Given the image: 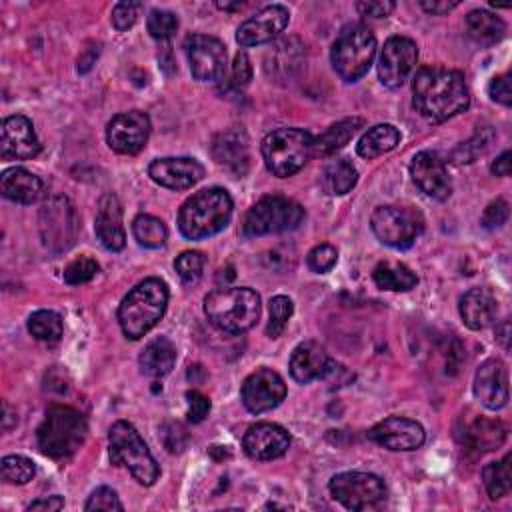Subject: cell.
<instances>
[{
	"instance_id": "c3c4849f",
	"label": "cell",
	"mask_w": 512,
	"mask_h": 512,
	"mask_svg": "<svg viewBox=\"0 0 512 512\" xmlns=\"http://www.w3.org/2000/svg\"><path fill=\"white\" fill-rule=\"evenodd\" d=\"M508 214H510L508 202L502 200V198H498V200H494V202H490V204L486 206V210H484V214H482V218H480V224H482L486 230H496V228H500V226L508 220Z\"/></svg>"
},
{
	"instance_id": "f6af8a7d",
	"label": "cell",
	"mask_w": 512,
	"mask_h": 512,
	"mask_svg": "<svg viewBox=\"0 0 512 512\" xmlns=\"http://www.w3.org/2000/svg\"><path fill=\"white\" fill-rule=\"evenodd\" d=\"M308 268L316 274L330 272L338 262V250L332 244H318L308 252Z\"/></svg>"
},
{
	"instance_id": "e0dca14e",
	"label": "cell",
	"mask_w": 512,
	"mask_h": 512,
	"mask_svg": "<svg viewBox=\"0 0 512 512\" xmlns=\"http://www.w3.org/2000/svg\"><path fill=\"white\" fill-rule=\"evenodd\" d=\"M368 438L392 452H412L424 444L426 432L422 424L412 418L388 416L370 428Z\"/></svg>"
},
{
	"instance_id": "e575fe53",
	"label": "cell",
	"mask_w": 512,
	"mask_h": 512,
	"mask_svg": "<svg viewBox=\"0 0 512 512\" xmlns=\"http://www.w3.org/2000/svg\"><path fill=\"white\" fill-rule=\"evenodd\" d=\"M322 188L332 194V196H342L346 192H350L356 186L358 180V172L354 168V164L346 158H336L330 160L324 170H322Z\"/></svg>"
},
{
	"instance_id": "816d5d0a",
	"label": "cell",
	"mask_w": 512,
	"mask_h": 512,
	"mask_svg": "<svg viewBox=\"0 0 512 512\" xmlns=\"http://www.w3.org/2000/svg\"><path fill=\"white\" fill-rule=\"evenodd\" d=\"M250 80H252L250 58L246 52H236L234 64H232V82L236 88H244V86H248Z\"/></svg>"
},
{
	"instance_id": "8992f818",
	"label": "cell",
	"mask_w": 512,
	"mask_h": 512,
	"mask_svg": "<svg viewBox=\"0 0 512 512\" xmlns=\"http://www.w3.org/2000/svg\"><path fill=\"white\" fill-rule=\"evenodd\" d=\"M314 148V138L302 128H278L264 136L260 152L266 168L280 178L292 176L306 166Z\"/></svg>"
},
{
	"instance_id": "3957f363",
	"label": "cell",
	"mask_w": 512,
	"mask_h": 512,
	"mask_svg": "<svg viewBox=\"0 0 512 512\" xmlns=\"http://www.w3.org/2000/svg\"><path fill=\"white\" fill-rule=\"evenodd\" d=\"M168 306V288L160 278H146L136 284L118 306V322L126 338L146 336L164 316Z\"/></svg>"
},
{
	"instance_id": "f907efd6",
	"label": "cell",
	"mask_w": 512,
	"mask_h": 512,
	"mask_svg": "<svg viewBox=\"0 0 512 512\" xmlns=\"http://www.w3.org/2000/svg\"><path fill=\"white\" fill-rule=\"evenodd\" d=\"M488 94L494 102L502 104V106H510L512 104V84H510V74H500L494 76L488 84Z\"/></svg>"
},
{
	"instance_id": "f546056e",
	"label": "cell",
	"mask_w": 512,
	"mask_h": 512,
	"mask_svg": "<svg viewBox=\"0 0 512 512\" xmlns=\"http://www.w3.org/2000/svg\"><path fill=\"white\" fill-rule=\"evenodd\" d=\"M138 362H140V368L144 374L162 378V376L170 374L174 368L176 348L166 336H158L144 346Z\"/></svg>"
},
{
	"instance_id": "ac0fdd59",
	"label": "cell",
	"mask_w": 512,
	"mask_h": 512,
	"mask_svg": "<svg viewBox=\"0 0 512 512\" xmlns=\"http://www.w3.org/2000/svg\"><path fill=\"white\" fill-rule=\"evenodd\" d=\"M288 20H290V12L286 6L282 4L264 6L238 26L236 40L244 48L272 42L286 28Z\"/></svg>"
},
{
	"instance_id": "7dc6e473",
	"label": "cell",
	"mask_w": 512,
	"mask_h": 512,
	"mask_svg": "<svg viewBox=\"0 0 512 512\" xmlns=\"http://www.w3.org/2000/svg\"><path fill=\"white\" fill-rule=\"evenodd\" d=\"M142 4L140 2H118L112 8V24L118 32H124L128 28L134 26V22L138 20V12H140Z\"/></svg>"
},
{
	"instance_id": "7bdbcfd3",
	"label": "cell",
	"mask_w": 512,
	"mask_h": 512,
	"mask_svg": "<svg viewBox=\"0 0 512 512\" xmlns=\"http://www.w3.org/2000/svg\"><path fill=\"white\" fill-rule=\"evenodd\" d=\"M146 28L152 38L168 40L178 30V18L168 10H152L146 18Z\"/></svg>"
},
{
	"instance_id": "484cf974",
	"label": "cell",
	"mask_w": 512,
	"mask_h": 512,
	"mask_svg": "<svg viewBox=\"0 0 512 512\" xmlns=\"http://www.w3.org/2000/svg\"><path fill=\"white\" fill-rule=\"evenodd\" d=\"M332 362L326 354V350L312 340H306L302 344H298L290 356V374L296 382L300 384H308L316 378H324L330 370Z\"/></svg>"
},
{
	"instance_id": "9f6ffc18",
	"label": "cell",
	"mask_w": 512,
	"mask_h": 512,
	"mask_svg": "<svg viewBox=\"0 0 512 512\" xmlns=\"http://www.w3.org/2000/svg\"><path fill=\"white\" fill-rule=\"evenodd\" d=\"M490 170H492V174H496V176H502V178L510 176V150L502 152V154H500V156H498V158L492 162Z\"/></svg>"
},
{
	"instance_id": "d4e9b609",
	"label": "cell",
	"mask_w": 512,
	"mask_h": 512,
	"mask_svg": "<svg viewBox=\"0 0 512 512\" xmlns=\"http://www.w3.org/2000/svg\"><path fill=\"white\" fill-rule=\"evenodd\" d=\"M212 156L220 166L232 170L234 174H244L250 160L246 132L238 126L220 132L212 142Z\"/></svg>"
},
{
	"instance_id": "f5cc1de1",
	"label": "cell",
	"mask_w": 512,
	"mask_h": 512,
	"mask_svg": "<svg viewBox=\"0 0 512 512\" xmlns=\"http://www.w3.org/2000/svg\"><path fill=\"white\" fill-rule=\"evenodd\" d=\"M394 2L390 0H372V2H356V10L362 16L370 18H386L394 10Z\"/></svg>"
},
{
	"instance_id": "f35d334b",
	"label": "cell",
	"mask_w": 512,
	"mask_h": 512,
	"mask_svg": "<svg viewBox=\"0 0 512 512\" xmlns=\"http://www.w3.org/2000/svg\"><path fill=\"white\" fill-rule=\"evenodd\" d=\"M28 332L40 342H58L62 336V318L52 310H36L28 318Z\"/></svg>"
},
{
	"instance_id": "9a60e30c",
	"label": "cell",
	"mask_w": 512,
	"mask_h": 512,
	"mask_svg": "<svg viewBox=\"0 0 512 512\" xmlns=\"http://www.w3.org/2000/svg\"><path fill=\"white\" fill-rule=\"evenodd\" d=\"M150 118L140 110L120 112L106 126L108 146L124 156L138 154L150 136Z\"/></svg>"
},
{
	"instance_id": "603a6c76",
	"label": "cell",
	"mask_w": 512,
	"mask_h": 512,
	"mask_svg": "<svg viewBox=\"0 0 512 512\" xmlns=\"http://www.w3.org/2000/svg\"><path fill=\"white\" fill-rule=\"evenodd\" d=\"M148 176L170 190H186L204 178V168L198 160L180 156V158H158L150 162Z\"/></svg>"
},
{
	"instance_id": "ba28073f",
	"label": "cell",
	"mask_w": 512,
	"mask_h": 512,
	"mask_svg": "<svg viewBox=\"0 0 512 512\" xmlns=\"http://www.w3.org/2000/svg\"><path fill=\"white\" fill-rule=\"evenodd\" d=\"M374 56H376V38L362 24L346 26L338 34L330 50V60L334 70L346 82H356L358 78H362L372 66Z\"/></svg>"
},
{
	"instance_id": "6f0895ef",
	"label": "cell",
	"mask_w": 512,
	"mask_h": 512,
	"mask_svg": "<svg viewBox=\"0 0 512 512\" xmlns=\"http://www.w3.org/2000/svg\"><path fill=\"white\" fill-rule=\"evenodd\" d=\"M496 340L508 350L510 348V322L504 320L502 324L496 326Z\"/></svg>"
},
{
	"instance_id": "5b68a950",
	"label": "cell",
	"mask_w": 512,
	"mask_h": 512,
	"mask_svg": "<svg viewBox=\"0 0 512 512\" xmlns=\"http://www.w3.org/2000/svg\"><path fill=\"white\" fill-rule=\"evenodd\" d=\"M86 418L72 406L52 404L36 430V442L42 454L62 460L72 456L86 440Z\"/></svg>"
},
{
	"instance_id": "11a10c76",
	"label": "cell",
	"mask_w": 512,
	"mask_h": 512,
	"mask_svg": "<svg viewBox=\"0 0 512 512\" xmlns=\"http://www.w3.org/2000/svg\"><path fill=\"white\" fill-rule=\"evenodd\" d=\"M64 508V500L62 496H48V498H40V500H34L32 504H28V510H62Z\"/></svg>"
},
{
	"instance_id": "b9f144b4",
	"label": "cell",
	"mask_w": 512,
	"mask_h": 512,
	"mask_svg": "<svg viewBox=\"0 0 512 512\" xmlns=\"http://www.w3.org/2000/svg\"><path fill=\"white\" fill-rule=\"evenodd\" d=\"M100 270V264L90 258V256H80V258H74L66 268H64V282L66 284H72V286H78V284H86L90 282Z\"/></svg>"
},
{
	"instance_id": "44dd1931",
	"label": "cell",
	"mask_w": 512,
	"mask_h": 512,
	"mask_svg": "<svg viewBox=\"0 0 512 512\" xmlns=\"http://www.w3.org/2000/svg\"><path fill=\"white\" fill-rule=\"evenodd\" d=\"M0 152L12 160H28L40 152V140L26 116L14 114L2 120Z\"/></svg>"
},
{
	"instance_id": "8d00e7d4",
	"label": "cell",
	"mask_w": 512,
	"mask_h": 512,
	"mask_svg": "<svg viewBox=\"0 0 512 512\" xmlns=\"http://www.w3.org/2000/svg\"><path fill=\"white\" fill-rule=\"evenodd\" d=\"M482 480L486 486V492L492 500L502 498L510 492L512 476H510V454H506L498 462H490L482 468Z\"/></svg>"
},
{
	"instance_id": "d6a6232c",
	"label": "cell",
	"mask_w": 512,
	"mask_h": 512,
	"mask_svg": "<svg viewBox=\"0 0 512 512\" xmlns=\"http://www.w3.org/2000/svg\"><path fill=\"white\" fill-rule=\"evenodd\" d=\"M302 62V46L296 38H286L266 56V70L276 78H290Z\"/></svg>"
},
{
	"instance_id": "680465c9",
	"label": "cell",
	"mask_w": 512,
	"mask_h": 512,
	"mask_svg": "<svg viewBox=\"0 0 512 512\" xmlns=\"http://www.w3.org/2000/svg\"><path fill=\"white\" fill-rule=\"evenodd\" d=\"M220 10H240L244 4L242 2H216Z\"/></svg>"
},
{
	"instance_id": "2e32d148",
	"label": "cell",
	"mask_w": 512,
	"mask_h": 512,
	"mask_svg": "<svg viewBox=\"0 0 512 512\" xmlns=\"http://www.w3.org/2000/svg\"><path fill=\"white\" fill-rule=\"evenodd\" d=\"M240 398L246 410L252 414H262L276 408L286 398V384L278 372L258 368L244 380Z\"/></svg>"
},
{
	"instance_id": "cb8c5ba5",
	"label": "cell",
	"mask_w": 512,
	"mask_h": 512,
	"mask_svg": "<svg viewBox=\"0 0 512 512\" xmlns=\"http://www.w3.org/2000/svg\"><path fill=\"white\" fill-rule=\"evenodd\" d=\"M94 230L100 244L110 252H120L126 244V232L122 224V206L116 194L106 192L98 200V212L94 220Z\"/></svg>"
},
{
	"instance_id": "f1b7e54d",
	"label": "cell",
	"mask_w": 512,
	"mask_h": 512,
	"mask_svg": "<svg viewBox=\"0 0 512 512\" xmlns=\"http://www.w3.org/2000/svg\"><path fill=\"white\" fill-rule=\"evenodd\" d=\"M460 316L470 330H484L496 316L494 294L488 288H470L460 298Z\"/></svg>"
},
{
	"instance_id": "bcb514c9",
	"label": "cell",
	"mask_w": 512,
	"mask_h": 512,
	"mask_svg": "<svg viewBox=\"0 0 512 512\" xmlns=\"http://www.w3.org/2000/svg\"><path fill=\"white\" fill-rule=\"evenodd\" d=\"M84 510L86 512H92V510H124V506H122V502H120V498H118V494L112 490V488H108V486H100V488H96L92 494H90V498L86 500V504H84Z\"/></svg>"
},
{
	"instance_id": "ab89813d",
	"label": "cell",
	"mask_w": 512,
	"mask_h": 512,
	"mask_svg": "<svg viewBox=\"0 0 512 512\" xmlns=\"http://www.w3.org/2000/svg\"><path fill=\"white\" fill-rule=\"evenodd\" d=\"M0 474L2 480L8 484H26L34 478L36 468L34 462L26 456L20 454H12V456H4L0 462Z\"/></svg>"
},
{
	"instance_id": "4316f807",
	"label": "cell",
	"mask_w": 512,
	"mask_h": 512,
	"mask_svg": "<svg viewBox=\"0 0 512 512\" xmlns=\"http://www.w3.org/2000/svg\"><path fill=\"white\" fill-rule=\"evenodd\" d=\"M508 428L498 418L474 416L462 428V442L476 452H490L504 444Z\"/></svg>"
},
{
	"instance_id": "d6986e66",
	"label": "cell",
	"mask_w": 512,
	"mask_h": 512,
	"mask_svg": "<svg viewBox=\"0 0 512 512\" xmlns=\"http://www.w3.org/2000/svg\"><path fill=\"white\" fill-rule=\"evenodd\" d=\"M410 174H412L414 184L428 198H434V200L442 202L452 194V182H450L446 164L432 150H422L412 158Z\"/></svg>"
},
{
	"instance_id": "6da1fadb",
	"label": "cell",
	"mask_w": 512,
	"mask_h": 512,
	"mask_svg": "<svg viewBox=\"0 0 512 512\" xmlns=\"http://www.w3.org/2000/svg\"><path fill=\"white\" fill-rule=\"evenodd\" d=\"M414 108L430 122H444L470 104V92L462 72L450 68H422L412 80Z\"/></svg>"
},
{
	"instance_id": "4fadbf2b",
	"label": "cell",
	"mask_w": 512,
	"mask_h": 512,
	"mask_svg": "<svg viewBox=\"0 0 512 512\" xmlns=\"http://www.w3.org/2000/svg\"><path fill=\"white\" fill-rule=\"evenodd\" d=\"M418 46L406 36H390L378 58V78L386 88H400L416 68Z\"/></svg>"
},
{
	"instance_id": "30bf717a",
	"label": "cell",
	"mask_w": 512,
	"mask_h": 512,
	"mask_svg": "<svg viewBox=\"0 0 512 512\" xmlns=\"http://www.w3.org/2000/svg\"><path fill=\"white\" fill-rule=\"evenodd\" d=\"M78 226H80L78 214L66 196H52L40 206V212H38L40 238L50 252L60 254L68 250L76 242Z\"/></svg>"
},
{
	"instance_id": "74e56055",
	"label": "cell",
	"mask_w": 512,
	"mask_h": 512,
	"mask_svg": "<svg viewBox=\"0 0 512 512\" xmlns=\"http://www.w3.org/2000/svg\"><path fill=\"white\" fill-rule=\"evenodd\" d=\"M132 234H134L136 242L144 248H160L168 238V230H166L164 222L150 214H140L134 218Z\"/></svg>"
},
{
	"instance_id": "7402d4cb",
	"label": "cell",
	"mask_w": 512,
	"mask_h": 512,
	"mask_svg": "<svg viewBox=\"0 0 512 512\" xmlns=\"http://www.w3.org/2000/svg\"><path fill=\"white\" fill-rule=\"evenodd\" d=\"M290 446V434L286 428L274 422H258L252 424L244 438L242 448L252 460H274L284 456Z\"/></svg>"
},
{
	"instance_id": "277c9868",
	"label": "cell",
	"mask_w": 512,
	"mask_h": 512,
	"mask_svg": "<svg viewBox=\"0 0 512 512\" xmlns=\"http://www.w3.org/2000/svg\"><path fill=\"white\" fill-rule=\"evenodd\" d=\"M206 318L222 332L242 334L260 318V296L246 286H224L204 298Z\"/></svg>"
},
{
	"instance_id": "8fae6325",
	"label": "cell",
	"mask_w": 512,
	"mask_h": 512,
	"mask_svg": "<svg viewBox=\"0 0 512 512\" xmlns=\"http://www.w3.org/2000/svg\"><path fill=\"white\" fill-rule=\"evenodd\" d=\"M330 494L348 510H366L386 498V484L370 472H340L328 482Z\"/></svg>"
},
{
	"instance_id": "ffe728a7",
	"label": "cell",
	"mask_w": 512,
	"mask_h": 512,
	"mask_svg": "<svg viewBox=\"0 0 512 512\" xmlns=\"http://www.w3.org/2000/svg\"><path fill=\"white\" fill-rule=\"evenodd\" d=\"M474 396L488 410L508 404V368L500 358H488L474 374Z\"/></svg>"
},
{
	"instance_id": "836d02e7",
	"label": "cell",
	"mask_w": 512,
	"mask_h": 512,
	"mask_svg": "<svg viewBox=\"0 0 512 512\" xmlns=\"http://www.w3.org/2000/svg\"><path fill=\"white\" fill-rule=\"evenodd\" d=\"M372 278L380 290H392V292H406L418 284L416 274L408 266L400 262H390V260L380 262L374 268Z\"/></svg>"
},
{
	"instance_id": "681fc988",
	"label": "cell",
	"mask_w": 512,
	"mask_h": 512,
	"mask_svg": "<svg viewBox=\"0 0 512 512\" xmlns=\"http://www.w3.org/2000/svg\"><path fill=\"white\" fill-rule=\"evenodd\" d=\"M186 400H188V410H186L188 420L194 422V424L202 422V420L208 416V412H210V400H208V396H204V394L198 392V390H188V392H186Z\"/></svg>"
},
{
	"instance_id": "7c38bea8",
	"label": "cell",
	"mask_w": 512,
	"mask_h": 512,
	"mask_svg": "<svg viewBox=\"0 0 512 512\" xmlns=\"http://www.w3.org/2000/svg\"><path fill=\"white\" fill-rule=\"evenodd\" d=\"M370 226L382 244L400 250L412 246L424 228L422 218L414 210L398 206H378L372 212Z\"/></svg>"
},
{
	"instance_id": "d590c367",
	"label": "cell",
	"mask_w": 512,
	"mask_h": 512,
	"mask_svg": "<svg viewBox=\"0 0 512 512\" xmlns=\"http://www.w3.org/2000/svg\"><path fill=\"white\" fill-rule=\"evenodd\" d=\"M466 30L472 40H476L478 44L490 46L504 36L506 24L502 22V18H498L488 10H472L466 16Z\"/></svg>"
},
{
	"instance_id": "83f0119b",
	"label": "cell",
	"mask_w": 512,
	"mask_h": 512,
	"mask_svg": "<svg viewBox=\"0 0 512 512\" xmlns=\"http://www.w3.org/2000/svg\"><path fill=\"white\" fill-rule=\"evenodd\" d=\"M42 190H44L42 180L30 170L20 166L4 170L0 176L2 196L16 204H34L42 196Z\"/></svg>"
},
{
	"instance_id": "60d3db41",
	"label": "cell",
	"mask_w": 512,
	"mask_h": 512,
	"mask_svg": "<svg viewBox=\"0 0 512 512\" xmlns=\"http://www.w3.org/2000/svg\"><path fill=\"white\" fill-rule=\"evenodd\" d=\"M292 312H294V304L288 296L278 294V296L270 298V320L266 326V334L270 338H278L284 332Z\"/></svg>"
},
{
	"instance_id": "4dcf8cb0",
	"label": "cell",
	"mask_w": 512,
	"mask_h": 512,
	"mask_svg": "<svg viewBox=\"0 0 512 512\" xmlns=\"http://www.w3.org/2000/svg\"><path fill=\"white\" fill-rule=\"evenodd\" d=\"M398 142H400V132L396 126L376 124L360 136V140L356 144V152H358V156L372 160V158H378V156L394 150L398 146Z\"/></svg>"
},
{
	"instance_id": "5bb4252c",
	"label": "cell",
	"mask_w": 512,
	"mask_h": 512,
	"mask_svg": "<svg viewBox=\"0 0 512 512\" xmlns=\"http://www.w3.org/2000/svg\"><path fill=\"white\" fill-rule=\"evenodd\" d=\"M190 72L200 82L220 80L226 72V46L206 34H192L184 40Z\"/></svg>"
},
{
	"instance_id": "9c48e42d",
	"label": "cell",
	"mask_w": 512,
	"mask_h": 512,
	"mask_svg": "<svg viewBox=\"0 0 512 512\" xmlns=\"http://www.w3.org/2000/svg\"><path fill=\"white\" fill-rule=\"evenodd\" d=\"M304 220V208L284 196L272 194L260 198L244 216L242 234L248 238L294 230Z\"/></svg>"
},
{
	"instance_id": "db71d44e",
	"label": "cell",
	"mask_w": 512,
	"mask_h": 512,
	"mask_svg": "<svg viewBox=\"0 0 512 512\" xmlns=\"http://www.w3.org/2000/svg\"><path fill=\"white\" fill-rule=\"evenodd\" d=\"M420 6L428 12V14H448L450 10H454L458 6V2H448V0H422Z\"/></svg>"
},
{
	"instance_id": "52a82bcc",
	"label": "cell",
	"mask_w": 512,
	"mask_h": 512,
	"mask_svg": "<svg viewBox=\"0 0 512 512\" xmlns=\"http://www.w3.org/2000/svg\"><path fill=\"white\" fill-rule=\"evenodd\" d=\"M108 452L112 464L126 468L140 484L152 486L158 480L160 468L130 422L118 420L112 424L108 432Z\"/></svg>"
},
{
	"instance_id": "7a4b0ae2",
	"label": "cell",
	"mask_w": 512,
	"mask_h": 512,
	"mask_svg": "<svg viewBox=\"0 0 512 512\" xmlns=\"http://www.w3.org/2000/svg\"><path fill=\"white\" fill-rule=\"evenodd\" d=\"M232 198L224 188H204L178 212V230L188 240H202L224 230L232 218Z\"/></svg>"
},
{
	"instance_id": "1f68e13d",
	"label": "cell",
	"mask_w": 512,
	"mask_h": 512,
	"mask_svg": "<svg viewBox=\"0 0 512 512\" xmlns=\"http://www.w3.org/2000/svg\"><path fill=\"white\" fill-rule=\"evenodd\" d=\"M362 126H364L362 118H346L332 124L330 128H326V132L314 138V148H312L314 156H330L336 150L344 148Z\"/></svg>"
},
{
	"instance_id": "ee69618b",
	"label": "cell",
	"mask_w": 512,
	"mask_h": 512,
	"mask_svg": "<svg viewBox=\"0 0 512 512\" xmlns=\"http://www.w3.org/2000/svg\"><path fill=\"white\" fill-rule=\"evenodd\" d=\"M174 268H176L178 276L182 278V282L196 284L204 270V256L196 250H186L174 260Z\"/></svg>"
}]
</instances>
